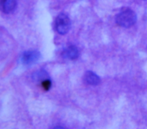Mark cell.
Returning <instances> with one entry per match:
<instances>
[{
  "label": "cell",
  "instance_id": "6da1fadb",
  "mask_svg": "<svg viewBox=\"0 0 147 129\" xmlns=\"http://www.w3.org/2000/svg\"><path fill=\"white\" fill-rule=\"evenodd\" d=\"M115 21L119 26L125 28H129L136 23L137 21V15L131 9H126L117 15Z\"/></svg>",
  "mask_w": 147,
  "mask_h": 129
},
{
  "label": "cell",
  "instance_id": "8992f818",
  "mask_svg": "<svg viewBox=\"0 0 147 129\" xmlns=\"http://www.w3.org/2000/svg\"><path fill=\"white\" fill-rule=\"evenodd\" d=\"M84 80L85 82L91 85H97L100 82V79L98 75L91 71H87L84 76Z\"/></svg>",
  "mask_w": 147,
  "mask_h": 129
},
{
  "label": "cell",
  "instance_id": "52a82bcc",
  "mask_svg": "<svg viewBox=\"0 0 147 129\" xmlns=\"http://www.w3.org/2000/svg\"><path fill=\"white\" fill-rule=\"evenodd\" d=\"M47 74L44 71H39L36 72L33 75V78L37 81H41V82L45 79H47Z\"/></svg>",
  "mask_w": 147,
  "mask_h": 129
},
{
  "label": "cell",
  "instance_id": "7a4b0ae2",
  "mask_svg": "<svg viewBox=\"0 0 147 129\" xmlns=\"http://www.w3.org/2000/svg\"><path fill=\"white\" fill-rule=\"evenodd\" d=\"M71 27V20L64 13H60L55 20V28L57 32L61 35L66 34Z\"/></svg>",
  "mask_w": 147,
  "mask_h": 129
},
{
  "label": "cell",
  "instance_id": "277c9868",
  "mask_svg": "<svg viewBox=\"0 0 147 129\" xmlns=\"http://www.w3.org/2000/svg\"><path fill=\"white\" fill-rule=\"evenodd\" d=\"M16 0H1V7L5 13H10L16 8Z\"/></svg>",
  "mask_w": 147,
  "mask_h": 129
},
{
  "label": "cell",
  "instance_id": "5b68a950",
  "mask_svg": "<svg viewBox=\"0 0 147 129\" xmlns=\"http://www.w3.org/2000/svg\"><path fill=\"white\" fill-rule=\"evenodd\" d=\"M63 56L65 58L74 60L79 56V51L75 45H69L64 49L63 52Z\"/></svg>",
  "mask_w": 147,
  "mask_h": 129
},
{
  "label": "cell",
  "instance_id": "9c48e42d",
  "mask_svg": "<svg viewBox=\"0 0 147 129\" xmlns=\"http://www.w3.org/2000/svg\"><path fill=\"white\" fill-rule=\"evenodd\" d=\"M53 129H65V128L61 126H56V127H55Z\"/></svg>",
  "mask_w": 147,
  "mask_h": 129
},
{
  "label": "cell",
  "instance_id": "ba28073f",
  "mask_svg": "<svg viewBox=\"0 0 147 129\" xmlns=\"http://www.w3.org/2000/svg\"><path fill=\"white\" fill-rule=\"evenodd\" d=\"M41 86L42 88L46 91L49 90L50 89V88H51V85H52V82L51 81L47 78L45 79L43 81H42L41 82Z\"/></svg>",
  "mask_w": 147,
  "mask_h": 129
},
{
  "label": "cell",
  "instance_id": "3957f363",
  "mask_svg": "<svg viewBox=\"0 0 147 129\" xmlns=\"http://www.w3.org/2000/svg\"><path fill=\"white\" fill-rule=\"evenodd\" d=\"M41 55L37 50H29L22 53L21 61L24 65L29 66L36 63L40 58Z\"/></svg>",
  "mask_w": 147,
  "mask_h": 129
}]
</instances>
